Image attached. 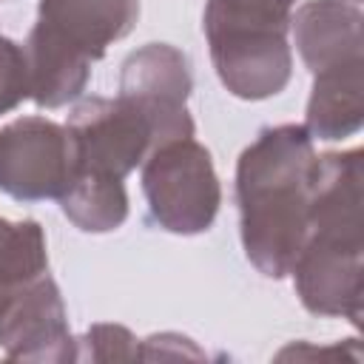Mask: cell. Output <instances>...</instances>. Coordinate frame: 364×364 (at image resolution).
<instances>
[{
    "instance_id": "13",
    "label": "cell",
    "mask_w": 364,
    "mask_h": 364,
    "mask_svg": "<svg viewBox=\"0 0 364 364\" xmlns=\"http://www.w3.org/2000/svg\"><path fill=\"white\" fill-rule=\"evenodd\" d=\"M77 344H82V350L77 353V361L80 358H91V361H134V358H139V341L122 324H94Z\"/></svg>"
},
{
    "instance_id": "5",
    "label": "cell",
    "mask_w": 364,
    "mask_h": 364,
    "mask_svg": "<svg viewBox=\"0 0 364 364\" xmlns=\"http://www.w3.org/2000/svg\"><path fill=\"white\" fill-rule=\"evenodd\" d=\"M77 176L74 142L65 125L20 117L0 128V191L14 199H60Z\"/></svg>"
},
{
    "instance_id": "10",
    "label": "cell",
    "mask_w": 364,
    "mask_h": 364,
    "mask_svg": "<svg viewBox=\"0 0 364 364\" xmlns=\"http://www.w3.org/2000/svg\"><path fill=\"white\" fill-rule=\"evenodd\" d=\"M307 100V134L318 139H341L364 122V60L344 63L313 74Z\"/></svg>"
},
{
    "instance_id": "11",
    "label": "cell",
    "mask_w": 364,
    "mask_h": 364,
    "mask_svg": "<svg viewBox=\"0 0 364 364\" xmlns=\"http://www.w3.org/2000/svg\"><path fill=\"white\" fill-rule=\"evenodd\" d=\"M48 276L46 233L34 219L9 222L0 216V321Z\"/></svg>"
},
{
    "instance_id": "1",
    "label": "cell",
    "mask_w": 364,
    "mask_h": 364,
    "mask_svg": "<svg viewBox=\"0 0 364 364\" xmlns=\"http://www.w3.org/2000/svg\"><path fill=\"white\" fill-rule=\"evenodd\" d=\"M313 171L316 151L304 125L264 128L236 162L242 247L267 279L287 276L304 242Z\"/></svg>"
},
{
    "instance_id": "6",
    "label": "cell",
    "mask_w": 364,
    "mask_h": 364,
    "mask_svg": "<svg viewBox=\"0 0 364 364\" xmlns=\"http://www.w3.org/2000/svg\"><path fill=\"white\" fill-rule=\"evenodd\" d=\"M77 173H100L125 179L156 145L148 119L125 100L88 97L82 100L65 122Z\"/></svg>"
},
{
    "instance_id": "8",
    "label": "cell",
    "mask_w": 364,
    "mask_h": 364,
    "mask_svg": "<svg viewBox=\"0 0 364 364\" xmlns=\"http://www.w3.org/2000/svg\"><path fill=\"white\" fill-rule=\"evenodd\" d=\"M136 17L139 0H40L26 46L91 65L111 43L131 34Z\"/></svg>"
},
{
    "instance_id": "7",
    "label": "cell",
    "mask_w": 364,
    "mask_h": 364,
    "mask_svg": "<svg viewBox=\"0 0 364 364\" xmlns=\"http://www.w3.org/2000/svg\"><path fill=\"white\" fill-rule=\"evenodd\" d=\"M191 88L188 57L168 43H148L125 57L117 97L148 119L159 145L176 136H193V119L188 114Z\"/></svg>"
},
{
    "instance_id": "15",
    "label": "cell",
    "mask_w": 364,
    "mask_h": 364,
    "mask_svg": "<svg viewBox=\"0 0 364 364\" xmlns=\"http://www.w3.org/2000/svg\"><path fill=\"white\" fill-rule=\"evenodd\" d=\"M284 3H290V6H293V3H296V0H284Z\"/></svg>"
},
{
    "instance_id": "4",
    "label": "cell",
    "mask_w": 364,
    "mask_h": 364,
    "mask_svg": "<svg viewBox=\"0 0 364 364\" xmlns=\"http://www.w3.org/2000/svg\"><path fill=\"white\" fill-rule=\"evenodd\" d=\"M142 193L154 222L182 236L208 230L222 205L213 159L193 136H176L148 151L142 159Z\"/></svg>"
},
{
    "instance_id": "3",
    "label": "cell",
    "mask_w": 364,
    "mask_h": 364,
    "mask_svg": "<svg viewBox=\"0 0 364 364\" xmlns=\"http://www.w3.org/2000/svg\"><path fill=\"white\" fill-rule=\"evenodd\" d=\"M290 9L284 0H208L210 60L233 97L267 100L290 82Z\"/></svg>"
},
{
    "instance_id": "2",
    "label": "cell",
    "mask_w": 364,
    "mask_h": 364,
    "mask_svg": "<svg viewBox=\"0 0 364 364\" xmlns=\"http://www.w3.org/2000/svg\"><path fill=\"white\" fill-rule=\"evenodd\" d=\"M290 273L310 313L361 321V148L316 156L307 233Z\"/></svg>"
},
{
    "instance_id": "14",
    "label": "cell",
    "mask_w": 364,
    "mask_h": 364,
    "mask_svg": "<svg viewBox=\"0 0 364 364\" xmlns=\"http://www.w3.org/2000/svg\"><path fill=\"white\" fill-rule=\"evenodd\" d=\"M28 97V63L23 46L0 37V114L14 111Z\"/></svg>"
},
{
    "instance_id": "9",
    "label": "cell",
    "mask_w": 364,
    "mask_h": 364,
    "mask_svg": "<svg viewBox=\"0 0 364 364\" xmlns=\"http://www.w3.org/2000/svg\"><path fill=\"white\" fill-rule=\"evenodd\" d=\"M364 14L355 0H307L290 14V28L304 65L318 74L364 60Z\"/></svg>"
},
{
    "instance_id": "12",
    "label": "cell",
    "mask_w": 364,
    "mask_h": 364,
    "mask_svg": "<svg viewBox=\"0 0 364 364\" xmlns=\"http://www.w3.org/2000/svg\"><path fill=\"white\" fill-rule=\"evenodd\" d=\"M57 202L63 213L85 233L117 230L128 216V193L117 176L77 173Z\"/></svg>"
}]
</instances>
